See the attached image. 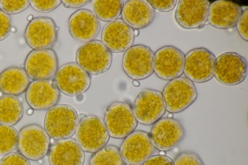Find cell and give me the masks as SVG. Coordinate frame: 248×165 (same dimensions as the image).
<instances>
[{"mask_svg": "<svg viewBox=\"0 0 248 165\" xmlns=\"http://www.w3.org/2000/svg\"><path fill=\"white\" fill-rule=\"evenodd\" d=\"M50 147V137L38 124L27 125L18 133V151L28 160L42 159L48 153Z\"/></svg>", "mask_w": 248, "mask_h": 165, "instance_id": "cell-6", "label": "cell"}, {"mask_svg": "<svg viewBox=\"0 0 248 165\" xmlns=\"http://www.w3.org/2000/svg\"><path fill=\"white\" fill-rule=\"evenodd\" d=\"M142 165H173V162L166 155L159 154L151 156Z\"/></svg>", "mask_w": 248, "mask_h": 165, "instance_id": "cell-36", "label": "cell"}, {"mask_svg": "<svg viewBox=\"0 0 248 165\" xmlns=\"http://www.w3.org/2000/svg\"><path fill=\"white\" fill-rule=\"evenodd\" d=\"M215 55L204 47L192 49L185 55L184 73L186 77L196 83L211 80L214 75Z\"/></svg>", "mask_w": 248, "mask_h": 165, "instance_id": "cell-11", "label": "cell"}, {"mask_svg": "<svg viewBox=\"0 0 248 165\" xmlns=\"http://www.w3.org/2000/svg\"><path fill=\"white\" fill-rule=\"evenodd\" d=\"M89 0H62L63 6L65 8H77L82 7L89 2Z\"/></svg>", "mask_w": 248, "mask_h": 165, "instance_id": "cell-37", "label": "cell"}, {"mask_svg": "<svg viewBox=\"0 0 248 165\" xmlns=\"http://www.w3.org/2000/svg\"><path fill=\"white\" fill-rule=\"evenodd\" d=\"M61 0H30V4L37 12L48 13L54 10L62 3Z\"/></svg>", "mask_w": 248, "mask_h": 165, "instance_id": "cell-31", "label": "cell"}, {"mask_svg": "<svg viewBox=\"0 0 248 165\" xmlns=\"http://www.w3.org/2000/svg\"><path fill=\"white\" fill-rule=\"evenodd\" d=\"M60 97V91L53 79L33 80L26 91L28 104L35 110L50 109L57 105Z\"/></svg>", "mask_w": 248, "mask_h": 165, "instance_id": "cell-18", "label": "cell"}, {"mask_svg": "<svg viewBox=\"0 0 248 165\" xmlns=\"http://www.w3.org/2000/svg\"><path fill=\"white\" fill-rule=\"evenodd\" d=\"M122 19L134 30L145 28L151 25L155 16V9L145 0H128L123 5Z\"/></svg>", "mask_w": 248, "mask_h": 165, "instance_id": "cell-23", "label": "cell"}, {"mask_svg": "<svg viewBox=\"0 0 248 165\" xmlns=\"http://www.w3.org/2000/svg\"><path fill=\"white\" fill-rule=\"evenodd\" d=\"M0 165H31V164L29 160L20 153L12 152L0 159Z\"/></svg>", "mask_w": 248, "mask_h": 165, "instance_id": "cell-32", "label": "cell"}, {"mask_svg": "<svg viewBox=\"0 0 248 165\" xmlns=\"http://www.w3.org/2000/svg\"><path fill=\"white\" fill-rule=\"evenodd\" d=\"M147 1L152 7L158 11L168 12L171 11L176 6V0H148Z\"/></svg>", "mask_w": 248, "mask_h": 165, "instance_id": "cell-34", "label": "cell"}, {"mask_svg": "<svg viewBox=\"0 0 248 165\" xmlns=\"http://www.w3.org/2000/svg\"><path fill=\"white\" fill-rule=\"evenodd\" d=\"M79 122L76 110L66 104L56 105L48 109L44 122V129L55 140L71 138Z\"/></svg>", "mask_w": 248, "mask_h": 165, "instance_id": "cell-1", "label": "cell"}, {"mask_svg": "<svg viewBox=\"0 0 248 165\" xmlns=\"http://www.w3.org/2000/svg\"><path fill=\"white\" fill-rule=\"evenodd\" d=\"M30 0H0V9L7 14L20 13L30 5Z\"/></svg>", "mask_w": 248, "mask_h": 165, "instance_id": "cell-29", "label": "cell"}, {"mask_svg": "<svg viewBox=\"0 0 248 165\" xmlns=\"http://www.w3.org/2000/svg\"><path fill=\"white\" fill-rule=\"evenodd\" d=\"M132 109L137 122L146 125L154 124L166 111L162 92L151 89H143L139 93Z\"/></svg>", "mask_w": 248, "mask_h": 165, "instance_id": "cell-7", "label": "cell"}, {"mask_svg": "<svg viewBox=\"0 0 248 165\" xmlns=\"http://www.w3.org/2000/svg\"><path fill=\"white\" fill-rule=\"evenodd\" d=\"M49 165H83L85 154L73 138L55 141L48 152Z\"/></svg>", "mask_w": 248, "mask_h": 165, "instance_id": "cell-21", "label": "cell"}, {"mask_svg": "<svg viewBox=\"0 0 248 165\" xmlns=\"http://www.w3.org/2000/svg\"><path fill=\"white\" fill-rule=\"evenodd\" d=\"M76 140L83 151L94 153L105 146L109 135L104 120L95 115L86 116L77 127Z\"/></svg>", "mask_w": 248, "mask_h": 165, "instance_id": "cell-3", "label": "cell"}, {"mask_svg": "<svg viewBox=\"0 0 248 165\" xmlns=\"http://www.w3.org/2000/svg\"><path fill=\"white\" fill-rule=\"evenodd\" d=\"M27 113L28 114L31 115L33 113V110L32 109H29L28 110Z\"/></svg>", "mask_w": 248, "mask_h": 165, "instance_id": "cell-41", "label": "cell"}, {"mask_svg": "<svg viewBox=\"0 0 248 165\" xmlns=\"http://www.w3.org/2000/svg\"><path fill=\"white\" fill-rule=\"evenodd\" d=\"M54 82L63 94L68 96H77L89 89L91 78L76 62H69L58 68Z\"/></svg>", "mask_w": 248, "mask_h": 165, "instance_id": "cell-10", "label": "cell"}, {"mask_svg": "<svg viewBox=\"0 0 248 165\" xmlns=\"http://www.w3.org/2000/svg\"><path fill=\"white\" fill-rule=\"evenodd\" d=\"M24 65V70L30 79H53L58 69L59 61L53 49H35L28 54Z\"/></svg>", "mask_w": 248, "mask_h": 165, "instance_id": "cell-15", "label": "cell"}, {"mask_svg": "<svg viewBox=\"0 0 248 165\" xmlns=\"http://www.w3.org/2000/svg\"><path fill=\"white\" fill-rule=\"evenodd\" d=\"M139 30H134V33L135 36H138L139 34Z\"/></svg>", "mask_w": 248, "mask_h": 165, "instance_id": "cell-40", "label": "cell"}, {"mask_svg": "<svg viewBox=\"0 0 248 165\" xmlns=\"http://www.w3.org/2000/svg\"><path fill=\"white\" fill-rule=\"evenodd\" d=\"M104 122L109 136L124 138L134 131L138 122L130 104L116 101L106 109Z\"/></svg>", "mask_w": 248, "mask_h": 165, "instance_id": "cell-5", "label": "cell"}, {"mask_svg": "<svg viewBox=\"0 0 248 165\" xmlns=\"http://www.w3.org/2000/svg\"><path fill=\"white\" fill-rule=\"evenodd\" d=\"M155 149L150 134L139 130L133 132L124 138L120 151L127 165H142L153 155Z\"/></svg>", "mask_w": 248, "mask_h": 165, "instance_id": "cell-12", "label": "cell"}, {"mask_svg": "<svg viewBox=\"0 0 248 165\" xmlns=\"http://www.w3.org/2000/svg\"><path fill=\"white\" fill-rule=\"evenodd\" d=\"M18 133L12 126L0 124V156L13 152L17 148Z\"/></svg>", "mask_w": 248, "mask_h": 165, "instance_id": "cell-28", "label": "cell"}, {"mask_svg": "<svg viewBox=\"0 0 248 165\" xmlns=\"http://www.w3.org/2000/svg\"><path fill=\"white\" fill-rule=\"evenodd\" d=\"M68 28L72 38L78 42L85 43L93 40L97 36L100 23L93 12L81 9L70 15Z\"/></svg>", "mask_w": 248, "mask_h": 165, "instance_id": "cell-19", "label": "cell"}, {"mask_svg": "<svg viewBox=\"0 0 248 165\" xmlns=\"http://www.w3.org/2000/svg\"><path fill=\"white\" fill-rule=\"evenodd\" d=\"M153 124L150 135L155 148L160 151L173 149L185 136V129L177 119L163 118Z\"/></svg>", "mask_w": 248, "mask_h": 165, "instance_id": "cell-13", "label": "cell"}, {"mask_svg": "<svg viewBox=\"0 0 248 165\" xmlns=\"http://www.w3.org/2000/svg\"><path fill=\"white\" fill-rule=\"evenodd\" d=\"M24 108L22 102L15 96L4 95L0 97V123L14 125L23 117Z\"/></svg>", "mask_w": 248, "mask_h": 165, "instance_id": "cell-25", "label": "cell"}, {"mask_svg": "<svg viewBox=\"0 0 248 165\" xmlns=\"http://www.w3.org/2000/svg\"><path fill=\"white\" fill-rule=\"evenodd\" d=\"M173 165H204L200 156L192 151H184L174 158Z\"/></svg>", "mask_w": 248, "mask_h": 165, "instance_id": "cell-30", "label": "cell"}, {"mask_svg": "<svg viewBox=\"0 0 248 165\" xmlns=\"http://www.w3.org/2000/svg\"><path fill=\"white\" fill-rule=\"evenodd\" d=\"M167 117L168 118H172L173 117V114L172 113H169L168 115V116Z\"/></svg>", "mask_w": 248, "mask_h": 165, "instance_id": "cell-43", "label": "cell"}, {"mask_svg": "<svg viewBox=\"0 0 248 165\" xmlns=\"http://www.w3.org/2000/svg\"><path fill=\"white\" fill-rule=\"evenodd\" d=\"M124 2L121 0H93L92 1L93 13L104 22H111L118 18L122 11Z\"/></svg>", "mask_w": 248, "mask_h": 165, "instance_id": "cell-26", "label": "cell"}, {"mask_svg": "<svg viewBox=\"0 0 248 165\" xmlns=\"http://www.w3.org/2000/svg\"><path fill=\"white\" fill-rule=\"evenodd\" d=\"M86 115H85V114H81L79 115V118L81 119H83V118H84Z\"/></svg>", "mask_w": 248, "mask_h": 165, "instance_id": "cell-42", "label": "cell"}, {"mask_svg": "<svg viewBox=\"0 0 248 165\" xmlns=\"http://www.w3.org/2000/svg\"><path fill=\"white\" fill-rule=\"evenodd\" d=\"M210 5L207 0H180L174 13L175 20L186 29H202L207 22Z\"/></svg>", "mask_w": 248, "mask_h": 165, "instance_id": "cell-17", "label": "cell"}, {"mask_svg": "<svg viewBox=\"0 0 248 165\" xmlns=\"http://www.w3.org/2000/svg\"><path fill=\"white\" fill-rule=\"evenodd\" d=\"M243 10L240 5L232 1L216 0L210 3L207 21L217 29L233 28L236 26Z\"/></svg>", "mask_w": 248, "mask_h": 165, "instance_id": "cell-22", "label": "cell"}, {"mask_svg": "<svg viewBox=\"0 0 248 165\" xmlns=\"http://www.w3.org/2000/svg\"><path fill=\"white\" fill-rule=\"evenodd\" d=\"M134 29L122 18L113 20L103 28L102 42L111 52L118 53L131 47L135 40Z\"/></svg>", "mask_w": 248, "mask_h": 165, "instance_id": "cell-20", "label": "cell"}, {"mask_svg": "<svg viewBox=\"0 0 248 165\" xmlns=\"http://www.w3.org/2000/svg\"><path fill=\"white\" fill-rule=\"evenodd\" d=\"M162 95L166 109L170 113L181 112L197 99L198 92L194 83L186 77H179L165 86Z\"/></svg>", "mask_w": 248, "mask_h": 165, "instance_id": "cell-4", "label": "cell"}, {"mask_svg": "<svg viewBox=\"0 0 248 165\" xmlns=\"http://www.w3.org/2000/svg\"><path fill=\"white\" fill-rule=\"evenodd\" d=\"M12 20L9 15L0 9V41L6 39L12 30Z\"/></svg>", "mask_w": 248, "mask_h": 165, "instance_id": "cell-33", "label": "cell"}, {"mask_svg": "<svg viewBox=\"0 0 248 165\" xmlns=\"http://www.w3.org/2000/svg\"><path fill=\"white\" fill-rule=\"evenodd\" d=\"M76 61L90 75H97L110 67L112 55L100 41L93 40L84 43L77 51Z\"/></svg>", "mask_w": 248, "mask_h": 165, "instance_id": "cell-2", "label": "cell"}, {"mask_svg": "<svg viewBox=\"0 0 248 165\" xmlns=\"http://www.w3.org/2000/svg\"><path fill=\"white\" fill-rule=\"evenodd\" d=\"M184 53L173 45H166L154 54V72L159 78L171 80L180 77L184 72Z\"/></svg>", "mask_w": 248, "mask_h": 165, "instance_id": "cell-16", "label": "cell"}, {"mask_svg": "<svg viewBox=\"0 0 248 165\" xmlns=\"http://www.w3.org/2000/svg\"><path fill=\"white\" fill-rule=\"evenodd\" d=\"M120 149L113 145H106L93 153L89 160V165H124Z\"/></svg>", "mask_w": 248, "mask_h": 165, "instance_id": "cell-27", "label": "cell"}, {"mask_svg": "<svg viewBox=\"0 0 248 165\" xmlns=\"http://www.w3.org/2000/svg\"><path fill=\"white\" fill-rule=\"evenodd\" d=\"M132 85L136 87H139L140 85L138 80H133L132 81Z\"/></svg>", "mask_w": 248, "mask_h": 165, "instance_id": "cell-38", "label": "cell"}, {"mask_svg": "<svg viewBox=\"0 0 248 165\" xmlns=\"http://www.w3.org/2000/svg\"><path fill=\"white\" fill-rule=\"evenodd\" d=\"M248 8L247 7L243 10L241 16L236 25L239 35L246 42L248 41Z\"/></svg>", "mask_w": 248, "mask_h": 165, "instance_id": "cell-35", "label": "cell"}, {"mask_svg": "<svg viewBox=\"0 0 248 165\" xmlns=\"http://www.w3.org/2000/svg\"><path fill=\"white\" fill-rule=\"evenodd\" d=\"M247 74L246 59L236 52H224L216 59L214 76L223 85H238L245 79Z\"/></svg>", "mask_w": 248, "mask_h": 165, "instance_id": "cell-8", "label": "cell"}, {"mask_svg": "<svg viewBox=\"0 0 248 165\" xmlns=\"http://www.w3.org/2000/svg\"><path fill=\"white\" fill-rule=\"evenodd\" d=\"M31 79L24 69L8 67L0 74V91L5 95L17 96L26 91Z\"/></svg>", "mask_w": 248, "mask_h": 165, "instance_id": "cell-24", "label": "cell"}, {"mask_svg": "<svg viewBox=\"0 0 248 165\" xmlns=\"http://www.w3.org/2000/svg\"><path fill=\"white\" fill-rule=\"evenodd\" d=\"M59 28L51 18H34L26 27L24 37L26 43L35 49H52L55 45Z\"/></svg>", "mask_w": 248, "mask_h": 165, "instance_id": "cell-14", "label": "cell"}, {"mask_svg": "<svg viewBox=\"0 0 248 165\" xmlns=\"http://www.w3.org/2000/svg\"><path fill=\"white\" fill-rule=\"evenodd\" d=\"M33 18V16L32 15H30L27 17V20L29 22L31 21Z\"/></svg>", "mask_w": 248, "mask_h": 165, "instance_id": "cell-39", "label": "cell"}, {"mask_svg": "<svg viewBox=\"0 0 248 165\" xmlns=\"http://www.w3.org/2000/svg\"><path fill=\"white\" fill-rule=\"evenodd\" d=\"M154 52L144 45H136L126 50L122 59L123 70L133 80H143L154 73Z\"/></svg>", "mask_w": 248, "mask_h": 165, "instance_id": "cell-9", "label": "cell"}]
</instances>
